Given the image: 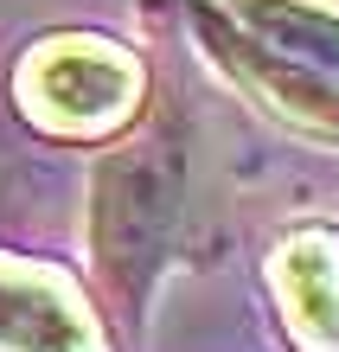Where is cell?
I'll return each mask as SVG.
<instances>
[{"label": "cell", "instance_id": "7a4b0ae2", "mask_svg": "<svg viewBox=\"0 0 339 352\" xmlns=\"http://www.w3.org/2000/svg\"><path fill=\"white\" fill-rule=\"evenodd\" d=\"M0 352H102V333L65 276L0 256Z\"/></svg>", "mask_w": 339, "mask_h": 352}, {"label": "cell", "instance_id": "3957f363", "mask_svg": "<svg viewBox=\"0 0 339 352\" xmlns=\"http://www.w3.org/2000/svg\"><path fill=\"white\" fill-rule=\"evenodd\" d=\"M211 38H218V52L230 58V71H237L275 116H288L294 129H307V135H333L339 141V84H333V77L301 71V65H288V58L263 52L256 38H243L237 26H230V32L211 26Z\"/></svg>", "mask_w": 339, "mask_h": 352}, {"label": "cell", "instance_id": "5b68a950", "mask_svg": "<svg viewBox=\"0 0 339 352\" xmlns=\"http://www.w3.org/2000/svg\"><path fill=\"white\" fill-rule=\"evenodd\" d=\"M230 19L263 52L339 84V13L333 7H320V0H230Z\"/></svg>", "mask_w": 339, "mask_h": 352}, {"label": "cell", "instance_id": "6da1fadb", "mask_svg": "<svg viewBox=\"0 0 339 352\" xmlns=\"http://www.w3.org/2000/svg\"><path fill=\"white\" fill-rule=\"evenodd\" d=\"M141 96V65L109 38H45L19 65V109L52 135H109Z\"/></svg>", "mask_w": 339, "mask_h": 352}, {"label": "cell", "instance_id": "277c9868", "mask_svg": "<svg viewBox=\"0 0 339 352\" xmlns=\"http://www.w3.org/2000/svg\"><path fill=\"white\" fill-rule=\"evenodd\" d=\"M275 295L307 352H339V250L327 237H294L275 256Z\"/></svg>", "mask_w": 339, "mask_h": 352}]
</instances>
